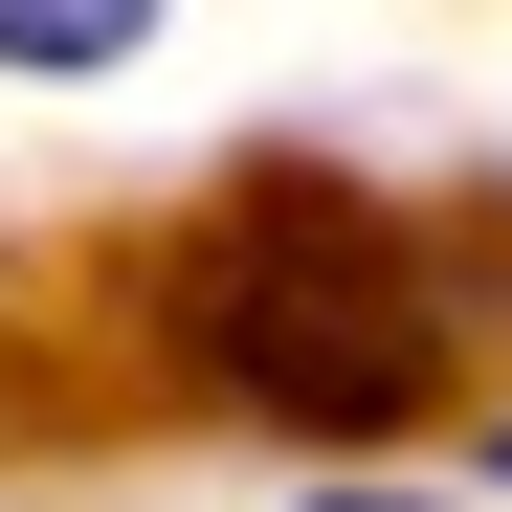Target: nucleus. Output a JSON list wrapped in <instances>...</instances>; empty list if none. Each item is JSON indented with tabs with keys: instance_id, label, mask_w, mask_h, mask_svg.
<instances>
[{
	"instance_id": "2",
	"label": "nucleus",
	"mask_w": 512,
	"mask_h": 512,
	"mask_svg": "<svg viewBox=\"0 0 512 512\" xmlns=\"http://www.w3.org/2000/svg\"><path fill=\"white\" fill-rule=\"evenodd\" d=\"M156 0H0V67H112Z\"/></svg>"
},
{
	"instance_id": "3",
	"label": "nucleus",
	"mask_w": 512,
	"mask_h": 512,
	"mask_svg": "<svg viewBox=\"0 0 512 512\" xmlns=\"http://www.w3.org/2000/svg\"><path fill=\"white\" fill-rule=\"evenodd\" d=\"M312 512H423V490H312Z\"/></svg>"
},
{
	"instance_id": "1",
	"label": "nucleus",
	"mask_w": 512,
	"mask_h": 512,
	"mask_svg": "<svg viewBox=\"0 0 512 512\" xmlns=\"http://www.w3.org/2000/svg\"><path fill=\"white\" fill-rule=\"evenodd\" d=\"M179 334H201V379H245L268 423H334V446L423 401V290L379 268L357 201H245L179 268Z\"/></svg>"
}]
</instances>
